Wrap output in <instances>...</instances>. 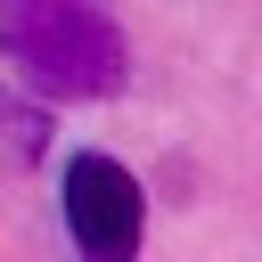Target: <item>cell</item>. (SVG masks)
<instances>
[{"label":"cell","mask_w":262,"mask_h":262,"mask_svg":"<svg viewBox=\"0 0 262 262\" xmlns=\"http://www.w3.org/2000/svg\"><path fill=\"white\" fill-rule=\"evenodd\" d=\"M41 147H49V115L0 90V164H33Z\"/></svg>","instance_id":"obj_3"},{"label":"cell","mask_w":262,"mask_h":262,"mask_svg":"<svg viewBox=\"0 0 262 262\" xmlns=\"http://www.w3.org/2000/svg\"><path fill=\"white\" fill-rule=\"evenodd\" d=\"M57 205H66V229H74L82 262H139V246H147V188L131 180V164H115L98 147L66 156Z\"/></svg>","instance_id":"obj_2"},{"label":"cell","mask_w":262,"mask_h":262,"mask_svg":"<svg viewBox=\"0 0 262 262\" xmlns=\"http://www.w3.org/2000/svg\"><path fill=\"white\" fill-rule=\"evenodd\" d=\"M0 57L41 98H115L131 74L106 0H0Z\"/></svg>","instance_id":"obj_1"}]
</instances>
